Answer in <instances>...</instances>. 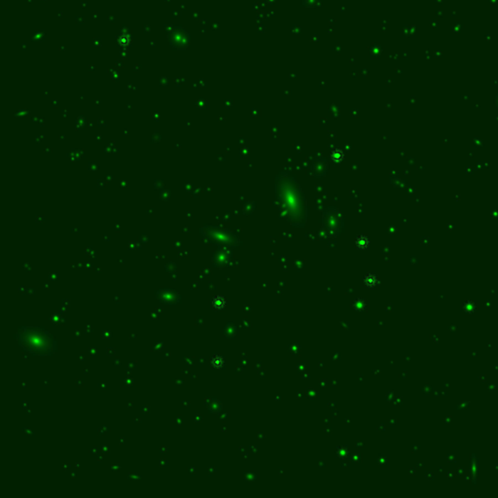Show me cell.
I'll return each instance as SVG.
<instances>
[{"label":"cell","mask_w":498,"mask_h":498,"mask_svg":"<svg viewBox=\"0 0 498 498\" xmlns=\"http://www.w3.org/2000/svg\"><path fill=\"white\" fill-rule=\"evenodd\" d=\"M21 343L26 349L31 351H36L37 354H48L52 351L54 346V341L51 336L48 335L41 329H26L20 335Z\"/></svg>","instance_id":"6da1fadb"}]
</instances>
